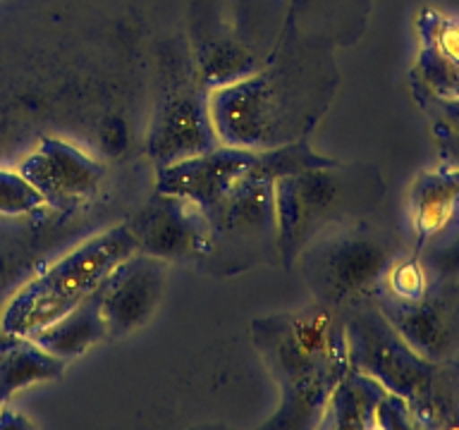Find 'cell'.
<instances>
[{
  "label": "cell",
  "instance_id": "1",
  "mask_svg": "<svg viewBox=\"0 0 459 430\" xmlns=\"http://www.w3.org/2000/svg\"><path fill=\"white\" fill-rule=\"evenodd\" d=\"M335 46L280 31L271 57L244 77L208 89L218 142L278 149L304 142L335 100Z\"/></svg>",
  "mask_w": 459,
  "mask_h": 430
},
{
  "label": "cell",
  "instance_id": "2",
  "mask_svg": "<svg viewBox=\"0 0 459 430\" xmlns=\"http://www.w3.org/2000/svg\"><path fill=\"white\" fill-rule=\"evenodd\" d=\"M251 342L280 392L265 430L318 428L325 404L350 371L344 311L314 301L251 321Z\"/></svg>",
  "mask_w": 459,
  "mask_h": 430
},
{
  "label": "cell",
  "instance_id": "3",
  "mask_svg": "<svg viewBox=\"0 0 459 430\" xmlns=\"http://www.w3.org/2000/svg\"><path fill=\"white\" fill-rule=\"evenodd\" d=\"M354 368L407 400L416 428H459V358L430 361L411 349L373 299L344 308Z\"/></svg>",
  "mask_w": 459,
  "mask_h": 430
},
{
  "label": "cell",
  "instance_id": "4",
  "mask_svg": "<svg viewBox=\"0 0 459 430\" xmlns=\"http://www.w3.org/2000/svg\"><path fill=\"white\" fill-rule=\"evenodd\" d=\"M304 142L265 149L261 163L237 182L211 211V249L204 268L218 278H232L256 265L280 263L275 179L290 172L328 163Z\"/></svg>",
  "mask_w": 459,
  "mask_h": 430
},
{
  "label": "cell",
  "instance_id": "5",
  "mask_svg": "<svg viewBox=\"0 0 459 430\" xmlns=\"http://www.w3.org/2000/svg\"><path fill=\"white\" fill-rule=\"evenodd\" d=\"M385 192L378 165L342 163L335 158L275 179L280 263L292 271L297 256L314 239L373 218Z\"/></svg>",
  "mask_w": 459,
  "mask_h": 430
},
{
  "label": "cell",
  "instance_id": "6",
  "mask_svg": "<svg viewBox=\"0 0 459 430\" xmlns=\"http://www.w3.org/2000/svg\"><path fill=\"white\" fill-rule=\"evenodd\" d=\"M134 251L136 239L127 222L93 235L14 294L0 315V332L34 335L99 292L108 275Z\"/></svg>",
  "mask_w": 459,
  "mask_h": 430
},
{
  "label": "cell",
  "instance_id": "7",
  "mask_svg": "<svg viewBox=\"0 0 459 430\" xmlns=\"http://www.w3.org/2000/svg\"><path fill=\"white\" fill-rule=\"evenodd\" d=\"M411 249L397 232L373 218L330 229L294 261L316 301L350 308L371 299L397 256Z\"/></svg>",
  "mask_w": 459,
  "mask_h": 430
},
{
  "label": "cell",
  "instance_id": "8",
  "mask_svg": "<svg viewBox=\"0 0 459 430\" xmlns=\"http://www.w3.org/2000/svg\"><path fill=\"white\" fill-rule=\"evenodd\" d=\"M165 77L168 86L146 136V156L156 170L221 143L208 113V86L201 82L194 56H175V67L165 70Z\"/></svg>",
  "mask_w": 459,
  "mask_h": 430
},
{
  "label": "cell",
  "instance_id": "9",
  "mask_svg": "<svg viewBox=\"0 0 459 430\" xmlns=\"http://www.w3.org/2000/svg\"><path fill=\"white\" fill-rule=\"evenodd\" d=\"M136 251L165 263H204L211 249V225L204 208L175 194L153 192L127 222Z\"/></svg>",
  "mask_w": 459,
  "mask_h": 430
},
{
  "label": "cell",
  "instance_id": "10",
  "mask_svg": "<svg viewBox=\"0 0 459 430\" xmlns=\"http://www.w3.org/2000/svg\"><path fill=\"white\" fill-rule=\"evenodd\" d=\"M373 304L404 342L430 361L459 358V280H436L416 301L373 294Z\"/></svg>",
  "mask_w": 459,
  "mask_h": 430
},
{
  "label": "cell",
  "instance_id": "11",
  "mask_svg": "<svg viewBox=\"0 0 459 430\" xmlns=\"http://www.w3.org/2000/svg\"><path fill=\"white\" fill-rule=\"evenodd\" d=\"M17 172L41 196L43 206L56 211H74L93 201L106 179L103 163L56 136H43Z\"/></svg>",
  "mask_w": 459,
  "mask_h": 430
},
{
  "label": "cell",
  "instance_id": "12",
  "mask_svg": "<svg viewBox=\"0 0 459 430\" xmlns=\"http://www.w3.org/2000/svg\"><path fill=\"white\" fill-rule=\"evenodd\" d=\"M168 263L134 251L99 287V306L108 337L122 340L149 325L165 297Z\"/></svg>",
  "mask_w": 459,
  "mask_h": 430
},
{
  "label": "cell",
  "instance_id": "13",
  "mask_svg": "<svg viewBox=\"0 0 459 430\" xmlns=\"http://www.w3.org/2000/svg\"><path fill=\"white\" fill-rule=\"evenodd\" d=\"M265 149H244L218 143L199 156L156 170V189L185 196L208 213L232 186L247 177L264 158Z\"/></svg>",
  "mask_w": 459,
  "mask_h": 430
},
{
  "label": "cell",
  "instance_id": "14",
  "mask_svg": "<svg viewBox=\"0 0 459 430\" xmlns=\"http://www.w3.org/2000/svg\"><path fill=\"white\" fill-rule=\"evenodd\" d=\"M419 56L411 82L437 99H459V17L423 7L416 17Z\"/></svg>",
  "mask_w": 459,
  "mask_h": 430
},
{
  "label": "cell",
  "instance_id": "15",
  "mask_svg": "<svg viewBox=\"0 0 459 430\" xmlns=\"http://www.w3.org/2000/svg\"><path fill=\"white\" fill-rule=\"evenodd\" d=\"M411 249L421 254L429 244L459 228V170L447 163L416 175L409 189Z\"/></svg>",
  "mask_w": 459,
  "mask_h": 430
},
{
  "label": "cell",
  "instance_id": "16",
  "mask_svg": "<svg viewBox=\"0 0 459 430\" xmlns=\"http://www.w3.org/2000/svg\"><path fill=\"white\" fill-rule=\"evenodd\" d=\"M373 3L376 0H287L282 31L347 48L368 27Z\"/></svg>",
  "mask_w": 459,
  "mask_h": 430
},
{
  "label": "cell",
  "instance_id": "17",
  "mask_svg": "<svg viewBox=\"0 0 459 430\" xmlns=\"http://www.w3.org/2000/svg\"><path fill=\"white\" fill-rule=\"evenodd\" d=\"M387 390L368 373L350 366L342 380L330 394L321 430H371L378 426V408L385 400Z\"/></svg>",
  "mask_w": 459,
  "mask_h": 430
},
{
  "label": "cell",
  "instance_id": "18",
  "mask_svg": "<svg viewBox=\"0 0 459 430\" xmlns=\"http://www.w3.org/2000/svg\"><path fill=\"white\" fill-rule=\"evenodd\" d=\"M106 337L108 328L103 314H100L99 294H91L89 299L60 315L57 321L36 330L34 335H29V340H34L41 349H46L53 357L72 361V358L82 357L91 347L103 342Z\"/></svg>",
  "mask_w": 459,
  "mask_h": 430
},
{
  "label": "cell",
  "instance_id": "19",
  "mask_svg": "<svg viewBox=\"0 0 459 430\" xmlns=\"http://www.w3.org/2000/svg\"><path fill=\"white\" fill-rule=\"evenodd\" d=\"M67 361L41 349L29 337H0V407L13 400L24 387L57 380L65 373Z\"/></svg>",
  "mask_w": 459,
  "mask_h": 430
},
{
  "label": "cell",
  "instance_id": "20",
  "mask_svg": "<svg viewBox=\"0 0 459 430\" xmlns=\"http://www.w3.org/2000/svg\"><path fill=\"white\" fill-rule=\"evenodd\" d=\"M430 285H433V275H430L423 256L419 251L407 249L387 268L385 278L376 294H385V297L400 301H416L429 292Z\"/></svg>",
  "mask_w": 459,
  "mask_h": 430
},
{
  "label": "cell",
  "instance_id": "21",
  "mask_svg": "<svg viewBox=\"0 0 459 430\" xmlns=\"http://www.w3.org/2000/svg\"><path fill=\"white\" fill-rule=\"evenodd\" d=\"M43 208L41 196L29 186L20 172L0 170V213L27 215Z\"/></svg>",
  "mask_w": 459,
  "mask_h": 430
},
{
  "label": "cell",
  "instance_id": "22",
  "mask_svg": "<svg viewBox=\"0 0 459 430\" xmlns=\"http://www.w3.org/2000/svg\"><path fill=\"white\" fill-rule=\"evenodd\" d=\"M421 256L436 280H459V228L429 244Z\"/></svg>",
  "mask_w": 459,
  "mask_h": 430
},
{
  "label": "cell",
  "instance_id": "23",
  "mask_svg": "<svg viewBox=\"0 0 459 430\" xmlns=\"http://www.w3.org/2000/svg\"><path fill=\"white\" fill-rule=\"evenodd\" d=\"M411 91H414L416 103L421 106L423 113L429 115V117H436V120L447 122L450 127L459 132V99H437V96L429 93L416 82H411Z\"/></svg>",
  "mask_w": 459,
  "mask_h": 430
},
{
  "label": "cell",
  "instance_id": "24",
  "mask_svg": "<svg viewBox=\"0 0 459 430\" xmlns=\"http://www.w3.org/2000/svg\"><path fill=\"white\" fill-rule=\"evenodd\" d=\"M429 120L437 150H440V163H447L459 170V132L443 120H436V117H429Z\"/></svg>",
  "mask_w": 459,
  "mask_h": 430
},
{
  "label": "cell",
  "instance_id": "25",
  "mask_svg": "<svg viewBox=\"0 0 459 430\" xmlns=\"http://www.w3.org/2000/svg\"><path fill=\"white\" fill-rule=\"evenodd\" d=\"M31 426L34 423L27 416H22V411L10 407V401L0 407V428H31Z\"/></svg>",
  "mask_w": 459,
  "mask_h": 430
},
{
  "label": "cell",
  "instance_id": "26",
  "mask_svg": "<svg viewBox=\"0 0 459 430\" xmlns=\"http://www.w3.org/2000/svg\"><path fill=\"white\" fill-rule=\"evenodd\" d=\"M0 337H3V332H0Z\"/></svg>",
  "mask_w": 459,
  "mask_h": 430
}]
</instances>
